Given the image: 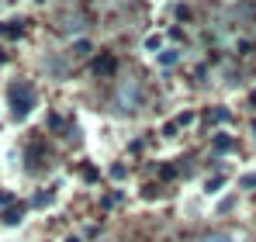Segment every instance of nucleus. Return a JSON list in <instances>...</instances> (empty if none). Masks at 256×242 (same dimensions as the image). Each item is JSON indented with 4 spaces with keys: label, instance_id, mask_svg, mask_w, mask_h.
<instances>
[{
    "label": "nucleus",
    "instance_id": "6",
    "mask_svg": "<svg viewBox=\"0 0 256 242\" xmlns=\"http://www.w3.org/2000/svg\"><path fill=\"white\" fill-rule=\"evenodd\" d=\"M38 4H45V0H38Z\"/></svg>",
    "mask_w": 256,
    "mask_h": 242
},
{
    "label": "nucleus",
    "instance_id": "1",
    "mask_svg": "<svg viewBox=\"0 0 256 242\" xmlns=\"http://www.w3.org/2000/svg\"><path fill=\"white\" fill-rule=\"evenodd\" d=\"M10 104H14V108H10V114H14V118H24V114H28V108L35 104V94H32V86H28V83L14 86V90H10Z\"/></svg>",
    "mask_w": 256,
    "mask_h": 242
},
{
    "label": "nucleus",
    "instance_id": "2",
    "mask_svg": "<svg viewBox=\"0 0 256 242\" xmlns=\"http://www.w3.org/2000/svg\"><path fill=\"white\" fill-rule=\"evenodd\" d=\"M156 59H160V66H176V62H180V52H176V48H163Z\"/></svg>",
    "mask_w": 256,
    "mask_h": 242
},
{
    "label": "nucleus",
    "instance_id": "5",
    "mask_svg": "<svg viewBox=\"0 0 256 242\" xmlns=\"http://www.w3.org/2000/svg\"><path fill=\"white\" fill-rule=\"evenodd\" d=\"M4 222H7V225H18V222H21V208H18V211H7Z\"/></svg>",
    "mask_w": 256,
    "mask_h": 242
},
{
    "label": "nucleus",
    "instance_id": "4",
    "mask_svg": "<svg viewBox=\"0 0 256 242\" xmlns=\"http://www.w3.org/2000/svg\"><path fill=\"white\" fill-rule=\"evenodd\" d=\"M160 45H163V35H149L146 38V52H160Z\"/></svg>",
    "mask_w": 256,
    "mask_h": 242
},
{
    "label": "nucleus",
    "instance_id": "3",
    "mask_svg": "<svg viewBox=\"0 0 256 242\" xmlns=\"http://www.w3.org/2000/svg\"><path fill=\"white\" fill-rule=\"evenodd\" d=\"M198 242H239L236 236H225V232H208V236H201Z\"/></svg>",
    "mask_w": 256,
    "mask_h": 242
}]
</instances>
